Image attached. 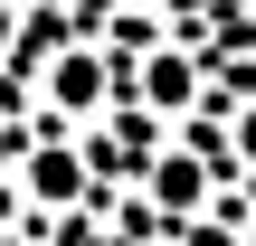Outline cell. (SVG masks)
<instances>
[{"label":"cell","mask_w":256,"mask_h":246,"mask_svg":"<svg viewBox=\"0 0 256 246\" xmlns=\"http://www.w3.org/2000/svg\"><path fill=\"white\" fill-rule=\"evenodd\" d=\"M28 199H38V209H76V199H86V152L38 142V152H28Z\"/></svg>","instance_id":"obj_1"},{"label":"cell","mask_w":256,"mask_h":246,"mask_svg":"<svg viewBox=\"0 0 256 246\" xmlns=\"http://www.w3.org/2000/svg\"><path fill=\"white\" fill-rule=\"evenodd\" d=\"M190 85H200V76H190V57H152V66H142V95H152L162 114H171V104H190Z\"/></svg>","instance_id":"obj_4"},{"label":"cell","mask_w":256,"mask_h":246,"mask_svg":"<svg viewBox=\"0 0 256 246\" xmlns=\"http://www.w3.org/2000/svg\"><path fill=\"white\" fill-rule=\"evenodd\" d=\"M48 104H57V114H95V104H104V57H86V47L57 57V66H48Z\"/></svg>","instance_id":"obj_2"},{"label":"cell","mask_w":256,"mask_h":246,"mask_svg":"<svg viewBox=\"0 0 256 246\" xmlns=\"http://www.w3.org/2000/svg\"><path fill=\"white\" fill-rule=\"evenodd\" d=\"M10 246H19V237H10Z\"/></svg>","instance_id":"obj_8"},{"label":"cell","mask_w":256,"mask_h":246,"mask_svg":"<svg viewBox=\"0 0 256 246\" xmlns=\"http://www.w3.org/2000/svg\"><path fill=\"white\" fill-rule=\"evenodd\" d=\"M238 142H247V161H256V114H247V123H238Z\"/></svg>","instance_id":"obj_7"},{"label":"cell","mask_w":256,"mask_h":246,"mask_svg":"<svg viewBox=\"0 0 256 246\" xmlns=\"http://www.w3.org/2000/svg\"><path fill=\"white\" fill-rule=\"evenodd\" d=\"M66 9H76V19H104V9H114V0H66Z\"/></svg>","instance_id":"obj_6"},{"label":"cell","mask_w":256,"mask_h":246,"mask_svg":"<svg viewBox=\"0 0 256 246\" xmlns=\"http://www.w3.org/2000/svg\"><path fill=\"white\" fill-rule=\"evenodd\" d=\"M10 38H19V9H10V0H0V57H10Z\"/></svg>","instance_id":"obj_5"},{"label":"cell","mask_w":256,"mask_h":246,"mask_svg":"<svg viewBox=\"0 0 256 246\" xmlns=\"http://www.w3.org/2000/svg\"><path fill=\"white\" fill-rule=\"evenodd\" d=\"M200 190H209V171H200L190 152H162V161H152V199H162V209H200Z\"/></svg>","instance_id":"obj_3"}]
</instances>
